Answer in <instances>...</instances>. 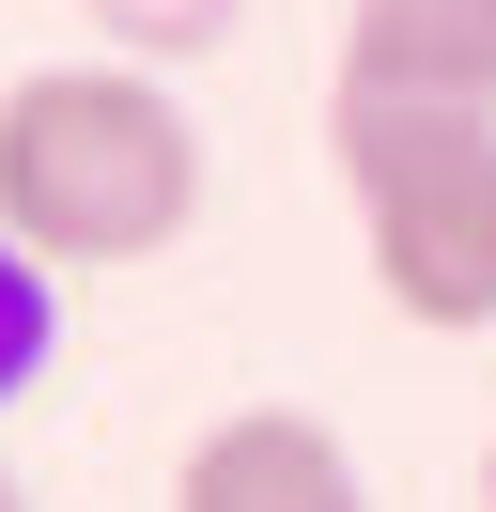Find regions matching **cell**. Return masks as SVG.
<instances>
[{"label":"cell","instance_id":"52a82bcc","mask_svg":"<svg viewBox=\"0 0 496 512\" xmlns=\"http://www.w3.org/2000/svg\"><path fill=\"white\" fill-rule=\"evenodd\" d=\"M0 512H31V481H16V466H0Z\"/></svg>","mask_w":496,"mask_h":512},{"label":"cell","instance_id":"ba28073f","mask_svg":"<svg viewBox=\"0 0 496 512\" xmlns=\"http://www.w3.org/2000/svg\"><path fill=\"white\" fill-rule=\"evenodd\" d=\"M481 512H496V435H481Z\"/></svg>","mask_w":496,"mask_h":512},{"label":"cell","instance_id":"3957f363","mask_svg":"<svg viewBox=\"0 0 496 512\" xmlns=\"http://www.w3.org/2000/svg\"><path fill=\"white\" fill-rule=\"evenodd\" d=\"M171 512H372V481L310 404H233L217 435H186Z\"/></svg>","mask_w":496,"mask_h":512},{"label":"cell","instance_id":"277c9868","mask_svg":"<svg viewBox=\"0 0 496 512\" xmlns=\"http://www.w3.org/2000/svg\"><path fill=\"white\" fill-rule=\"evenodd\" d=\"M341 78L496 94V0H357V16H341Z\"/></svg>","mask_w":496,"mask_h":512},{"label":"cell","instance_id":"8992f818","mask_svg":"<svg viewBox=\"0 0 496 512\" xmlns=\"http://www.w3.org/2000/svg\"><path fill=\"white\" fill-rule=\"evenodd\" d=\"M93 32H109V63H202L217 32H233V0H93Z\"/></svg>","mask_w":496,"mask_h":512},{"label":"cell","instance_id":"6da1fadb","mask_svg":"<svg viewBox=\"0 0 496 512\" xmlns=\"http://www.w3.org/2000/svg\"><path fill=\"white\" fill-rule=\"evenodd\" d=\"M202 218V125L155 63H31L0 78V233L47 280L78 264H155Z\"/></svg>","mask_w":496,"mask_h":512},{"label":"cell","instance_id":"5b68a950","mask_svg":"<svg viewBox=\"0 0 496 512\" xmlns=\"http://www.w3.org/2000/svg\"><path fill=\"white\" fill-rule=\"evenodd\" d=\"M62 357V280L0 233V404H31V373Z\"/></svg>","mask_w":496,"mask_h":512},{"label":"cell","instance_id":"7a4b0ae2","mask_svg":"<svg viewBox=\"0 0 496 512\" xmlns=\"http://www.w3.org/2000/svg\"><path fill=\"white\" fill-rule=\"evenodd\" d=\"M326 156L357 202L372 295L434 342L496 326V94H403V78H341Z\"/></svg>","mask_w":496,"mask_h":512}]
</instances>
